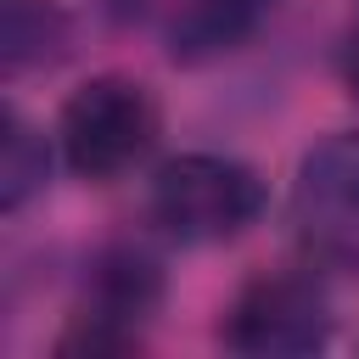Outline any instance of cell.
Listing matches in <instances>:
<instances>
[{"label": "cell", "mask_w": 359, "mask_h": 359, "mask_svg": "<svg viewBox=\"0 0 359 359\" xmlns=\"http://www.w3.org/2000/svg\"><path fill=\"white\" fill-rule=\"evenodd\" d=\"M292 224L314 264L359 269V129L314 140L292 180Z\"/></svg>", "instance_id": "cell-5"}, {"label": "cell", "mask_w": 359, "mask_h": 359, "mask_svg": "<svg viewBox=\"0 0 359 359\" xmlns=\"http://www.w3.org/2000/svg\"><path fill=\"white\" fill-rule=\"evenodd\" d=\"M180 6H185V0H107V11H112L123 28H135V22H168Z\"/></svg>", "instance_id": "cell-9"}, {"label": "cell", "mask_w": 359, "mask_h": 359, "mask_svg": "<svg viewBox=\"0 0 359 359\" xmlns=\"http://www.w3.org/2000/svg\"><path fill=\"white\" fill-rule=\"evenodd\" d=\"M45 185H50V140L22 112H6V135H0V213L17 219Z\"/></svg>", "instance_id": "cell-8"}, {"label": "cell", "mask_w": 359, "mask_h": 359, "mask_svg": "<svg viewBox=\"0 0 359 359\" xmlns=\"http://www.w3.org/2000/svg\"><path fill=\"white\" fill-rule=\"evenodd\" d=\"M331 325L337 320L320 280L297 269H275L236 292L219 337L230 353H247V359H303L331 342Z\"/></svg>", "instance_id": "cell-4"}, {"label": "cell", "mask_w": 359, "mask_h": 359, "mask_svg": "<svg viewBox=\"0 0 359 359\" xmlns=\"http://www.w3.org/2000/svg\"><path fill=\"white\" fill-rule=\"evenodd\" d=\"M275 11H280V0H185V6L163 22L168 62H174V67L224 62V56L247 50Z\"/></svg>", "instance_id": "cell-6"}, {"label": "cell", "mask_w": 359, "mask_h": 359, "mask_svg": "<svg viewBox=\"0 0 359 359\" xmlns=\"http://www.w3.org/2000/svg\"><path fill=\"white\" fill-rule=\"evenodd\" d=\"M157 135H163V107H157L151 84H140L129 73L84 79L56 112V151L90 185H107V180H123L129 168H140L151 157Z\"/></svg>", "instance_id": "cell-1"}, {"label": "cell", "mask_w": 359, "mask_h": 359, "mask_svg": "<svg viewBox=\"0 0 359 359\" xmlns=\"http://www.w3.org/2000/svg\"><path fill=\"white\" fill-rule=\"evenodd\" d=\"M269 191L252 163L224 151H180L151 174V224L168 241L213 247L258 224Z\"/></svg>", "instance_id": "cell-2"}, {"label": "cell", "mask_w": 359, "mask_h": 359, "mask_svg": "<svg viewBox=\"0 0 359 359\" xmlns=\"http://www.w3.org/2000/svg\"><path fill=\"white\" fill-rule=\"evenodd\" d=\"M73 22L56 0H6V28H0V56L6 73H28V67H50L67 56Z\"/></svg>", "instance_id": "cell-7"}, {"label": "cell", "mask_w": 359, "mask_h": 359, "mask_svg": "<svg viewBox=\"0 0 359 359\" xmlns=\"http://www.w3.org/2000/svg\"><path fill=\"white\" fill-rule=\"evenodd\" d=\"M157 309H163V264L135 241H112L90 258L84 297L62 325L56 353H84V359L129 353L140 348V331Z\"/></svg>", "instance_id": "cell-3"}, {"label": "cell", "mask_w": 359, "mask_h": 359, "mask_svg": "<svg viewBox=\"0 0 359 359\" xmlns=\"http://www.w3.org/2000/svg\"><path fill=\"white\" fill-rule=\"evenodd\" d=\"M342 84H348V95L359 101V22H353V34H348V45H342Z\"/></svg>", "instance_id": "cell-10"}]
</instances>
